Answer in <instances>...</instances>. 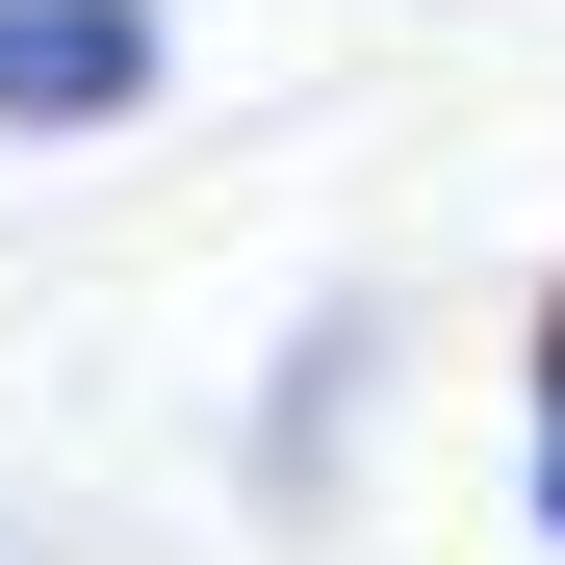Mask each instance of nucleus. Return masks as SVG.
<instances>
[{"label": "nucleus", "instance_id": "1", "mask_svg": "<svg viewBox=\"0 0 565 565\" xmlns=\"http://www.w3.org/2000/svg\"><path fill=\"white\" fill-rule=\"evenodd\" d=\"M129 104H154L129 0H0V129H129Z\"/></svg>", "mask_w": 565, "mask_h": 565}]
</instances>
